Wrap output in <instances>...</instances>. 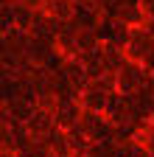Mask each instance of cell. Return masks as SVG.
I'll use <instances>...</instances> for the list:
<instances>
[{
	"instance_id": "cell-1",
	"label": "cell",
	"mask_w": 154,
	"mask_h": 157,
	"mask_svg": "<svg viewBox=\"0 0 154 157\" xmlns=\"http://www.w3.org/2000/svg\"><path fill=\"white\" fill-rule=\"evenodd\" d=\"M154 51V36L146 31V28H134L126 39V45H123V56L129 59V62H146V56Z\"/></svg>"
},
{
	"instance_id": "cell-2",
	"label": "cell",
	"mask_w": 154,
	"mask_h": 157,
	"mask_svg": "<svg viewBox=\"0 0 154 157\" xmlns=\"http://www.w3.org/2000/svg\"><path fill=\"white\" fill-rule=\"evenodd\" d=\"M42 9L51 20H59V23H67V20L76 17V3L73 0H42Z\"/></svg>"
},
{
	"instance_id": "cell-3",
	"label": "cell",
	"mask_w": 154,
	"mask_h": 157,
	"mask_svg": "<svg viewBox=\"0 0 154 157\" xmlns=\"http://www.w3.org/2000/svg\"><path fill=\"white\" fill-rule=\"evenodd\" d=\"M0 157H14V154L11 151H0Z\"/></svg>"
},
{
	"instance_id": "cell-4",
	"label": "cell",
	"mask_w": 154,
	"mask_h": 157,
	"mask_svg": "<svg viewBox=\"0 0 154 157\" xmlns=\"http://www.w3.org/2000/svg\"><path fill=\"white\" fill-rule=\"evenodd\" d=\"M0 124H3V109H0Z\"/></svg>"
}]
</instances>
